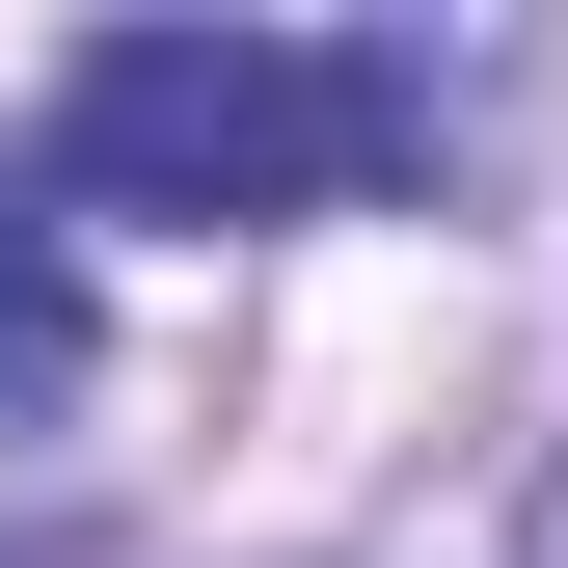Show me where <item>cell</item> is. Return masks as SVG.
I'll return each mask as SVG.
<instances>
[{
    "label": "cell",
    "mask_w": 568,
    "mask_h": 568,
    "mask_svg": "<svg viewBox=\"0 0 568 568\" xmlns=\"http://www.w3.org/2000/svg\"><path fill=\"white\" fill-rule=\"evenodd\" d=\"M434 163V54L406 28H82L54 54V190L82 217H352Z\"/></svg>",
    "instance_id": "obj_1"
},
{
    "label": "cell",
    "mask_w": 568,
    "mask_h": 568,
    "mask_svg": "<svg viewBox=\"0 0 568 568\" xmlns=\"http://www.w3.org/2000/svg\"><path fill=\"white\" fill-rule=\"evenodd\" d=\"M109 379V298H82V244L54 217H0V406H82Z\"/></svg>",
    "instance_id": "obj_2"
},
{
    "label": "cell",
    "mask_w": 568,
    "mask_h": 568,
    "mask_svg": "<svg viewBox=\"0 0 568 568\" xmlns=\"http://www.w3.org/2000/svg\"><path fill=\"white\" fill-rule=\"evenodd\" d=\"M515 568H568V460H541V515H515Z\"/></svg>",
    "instance_id": "obj_3"
},
{
    "label": "cell",
    "mask_w": 568,
    "mask_h": 568,
    "mask_svg": "<svg viewBox=\"0 0 568 568\" xmlns=\"http://www.w3.org/2000/svg\"><path fill=\"white\" fill-rule=\"evenodd\" d=\"M0 568H82V541H54V515H0Z\"/></svg>",
    "instance_id": "obj_4"
},
{
    "label": "cell",
    "mask_w": 568,
    "mask_h": 568,
    "mask_svg": "<svg viewBox=\"0 0 568 568\" xmlns=\"http://www.w3.org/2000/svg\"><path fill=\"white\" fill-rule=\"evenodd\" d=\"M379 568H406V541H379Z\"/></svg>",
    "instance_id": "obj_5"
}]
</instances>
